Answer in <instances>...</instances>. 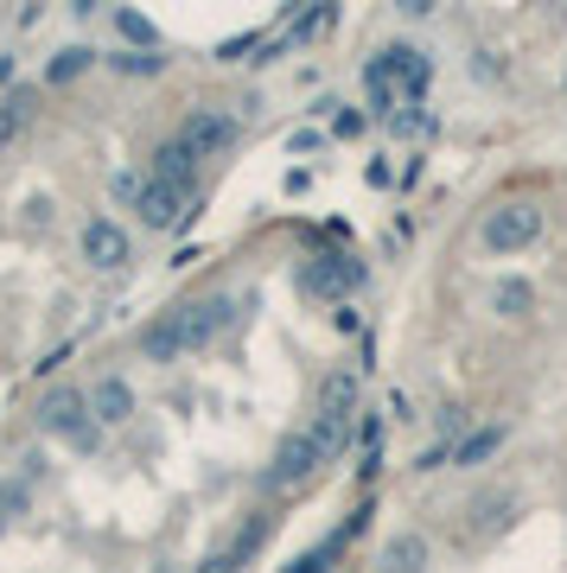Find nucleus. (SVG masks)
Masks as SVG:
<instances>
[{
    "instance_id": "ddd939ff",
    "label": "nucleus",
    "mask_w": 567,
    "mask_h": 573,
    "mask_svg": "<svg viewBox=\"0 0 567 573\" xmlns=\"http://www.w3.org/2000/svg\"><path fill=\"white\" fill-rule=\"evenodd\" d=\"M141 357H147V363H179V357H186V319H179V306L160 312L147 332H141Z\"/></svg>"
},
{
    "instance_id": "b1692460",
    "label": "nucleus",
    "mask_w": 567,
    "mask_h": 573,
    "mask_svg": "<svg viewBox=\"0 0 567 573\" xmlns=\"http://www.w3.org/2000/svg\"><path fill=\"white\" fill-rule=\"evenodd\" d=\"M109 64L121 76H160V71H166V58H160V51H115Z\"/></svg>"
},
{
    "instance_id": "5701e85b",
    "label": "nucleus",
    "mask_w": 567,
    "mask_h": 573,
    "mask_svg": "<svg viewBox=\"0 0 567 573\" xmlns=\"http://www.w3.org/2000/svg\"><path fill=\"white\" fill-rule=\"evenodd\" d=\"M332 20H339L332 7H312V13H294V20H287V45H306V38H319L326 26H332Z\"/></svg>"
},
{
    "instance_id": "0eeeda50",
    "label": "nucleus",
    "mask_w": 567,
    "mask_h": 573,
    "mask_svg": "<svg viewBox=\"0 0 567 573\" xmlns=\"http://www.w3.org/2000/svg\"><path fill=\"white\" fill-rule=\"evenodd\" d=\"M236 134H243V121H236L229 109H211V103H204V109H191L186 128H179V141H186L198 159H211V153L236 147Z\"/></svg>"
},
{
    "instance_id": "a211bd4d",
    "label": "nucleus",
    "mask_w": 567,
    "mask_h": 573,
    "mask_svg": "<svg viewBox=\"0 0 567 573\" xmlns=\"http://www.w3.org/2000/svg\"><path fill=\"white\" fill-rule=\"evenodd\" d=\"M306 433H312V446L326 458H339L351 440H357V415H312L306 420Z\"/></svg>"
},
{
    "instance_id": "4be33fe9",
    "label": "nucleus",
    "mask_w": 567,
    "mask_h": 573,
    "mask_svg": "<svg viewBox=\"0 0 567 573\" xmlns=\"http://www.w3.org/2000/svg\"><path fill=\"white\" fill-rule=\"evenodd\" d=\"M434 433H440L447 446H459V440L472 433V408H465V402H447V408L434 415Z\"/></svg>"
},
{
    "instance_id": "dca6fc26",
    "label": "nucleus",
    "mask_w": 567,
    "mask_h": 573,
    "mask_svg": "<svg viewBox=\"0 0 567 573\" xmlns=\"http://www.w3.org/2000/svg\"><path fill=\"white\" fill-rule=\"evenodd\" d=\"M504 440H510V427H504V420H485V427H472L453 446V465H465V471H472V465H492Z\"/></svg>"
},
{
    "instance_id": "9b49d317",
    "label": "nucleus",
    "mask_w": 567,
    "mask_h": 573,
    "mask_svg": "<svg viewBox=\"0 0 567 573\" xmlns=\"http://www.w3.org/2000/svg\"><path fill=\"white\" fill-rule=\"evenodd\" d=\"M83 262L90 267H121L128 262V229L115 217H90L83 224Z\"/></svg>"
},
{
    "instance_id": "20e7f679",
    "label": "nucleus",
    "mask_w": 567,
    "mask_h": 573,
    "mask_svg": "<svg viewBox=\"0 0 567 573\" xmlns=\"http://www.w3.org/2000/svg\"><path fill=\"white\" fill-rule=\"evenodd\" d=\"M459 516H465V535H472V541H497V535L523 516V497L504 491V485H485V491L465 497V510H459Z\"/></svg>"
},
{
    "instance_id": "9d476101",
    "label": "nucleus",
    "mask_w": 567,
    "mask_h": 573,
    "mask_svg": "<svg viewBox=\"0 0 567 573\" xmlns=\"http://www.w3.org/2000/svg\"><path fill=\"white\" fill-rule=\"evenodd\" d=\"M147 179H160V186H173V191H198V153L173 134V141H160L147 159Z\"/></svg>"
},
{
    "instance_id": "a878e982",
    "label": "nucleus",
    "mask_w": 567,
    "mask_h": 573,
    "mask_svg": "<svg viewBox=\"0 0 567 573\" xmlns=\"http://www.w3.org/2000/svg\"><path fill=\"white\" fill-rule=\"evenodd\" d=\"M115 26H121V38H134V51H153V26L141 20V13H128V7H121V13H115Z\"/></svg>"
},
{
    "instance_id": "bb28decb",
    "label": "nucleus",
    "mask_w": 567,
    "mask_h": 573,
    "mask_svg": "<svg viewBox=\"0 0 567 573\" xmlns=\"http://www.w3.org/2000/svg\"><path fill=\"white\" fill-rule=\"evenodd\" d=\"M440 465H453V446H447V440H434V446H427L409 471H421V478H427V471H440Z\"/></svg>"
},
{
    "instance_id": "7ed1b4c3",
    "label": "nucleus",
    "mask_w": 567,
    "mask_h": 573,
    "mask_svg": "<svg viewBox=\"0 0 567 573\" xmlns=\"http://www.w3.org/2000/svg\"><path fill=\"white\" fill-rule=\"evenodd\" d=\"M38 427L58 433V440H71L76 453L96 446V415H90V395H83V389H51V395L38 402Z\"/></svg>"
},
{
    "instance_id": "6ab92c4d",
    "label": "nucleus",
    "mask_w": 567,
    "mask_h": 573,
    "mask_svg": "<svg viewBox=\"0 0 567 573\" xmlns=\"http://www.w3.org/2000/svg\"><path fill=\"white\" fill-rule=\"evenodd\" d=\"M492 312L497 319H530L535 312V287L530 280H517V274H504V280L492 287Z\"/></svg>"
},
{
    "instance_id": "f03ea898",
    "label": "nucleus",
    "mask_w": 567,
    "mask_h": 573,
    "mask_svg": "<svg viewBox=\"0 0 567 573\" xmlns=\"http://www.w3.org/2000/svg\"><path fill=\"white\" fill-rule=\"evenodd\" d=\"M370 280V267L357 262L351 249H326V255H306L300 262V294L306 300H344Z\"/></svg>"
},
{
    "instance_id": "c756f323",
    "label": "nucleus",
    "mask_w": 567,
    "mask_h": 573,
    "mask_svg": "<svg viewBox=\"0 0 567 573\" xmlns=\"http://www.w3.org/2000/svg\"><path fill=\"white\" fill-rule=\"evenodd\" d=\"M389 415H395V420H421V415H415V402H409V395H389Z\"/></svg>"
},
{
    "instance_id": "2f4dec72",
    "label": "nucleus",
    "mask_w": 567,
    "mask_h": 573,
    "mask_svg": "<svg viewBox=\"0 0 567 573\" xmlns=\"http://www.w3.org/2000/svg\"><path fill=\"white\" fill-rule=\"evenodd\" d=\"M562 89H567V76H562Z\"/></svg>"
},
{
    "instance_id": "c85d7f7f",
    "label": "nucleus",
    "mask_w": 567,
    "mask_h": 573,
    "mask_svg": "<svg viewBox=\"0 0 567 573\" xmlns=\"http://www.w3.org/2000/svg\"><path fill=\"white\" fill-rule=\"evenodd\" d=\"M434 7H440V0H402V20H427Z\"/></svg>"
},
{
    "instance_id": "aec40b11",
    "label": "nucleus",
    "mask_w": 567,
    "mask_h": 573,
    "mask_svg": "<svg viewBox=\"0 0 567 573\" xmlns=\"http://www.w3.org/2000/svg\"><path fill=\"white\" fill-rule=\"evenodd\" d=\"M26 115H33V89H7V96H0V153L20 141Z\"/></svg>"
},
{
    "instance_id": "f3484780",
    "label": "nucleus",
    "mask_w": 567,
    "mask_h": 573,
    "mask_svg": "<svg viewBox=\"0 0 567 573\" xmlns=\"http://www.w3.org/2000/svg\"><path fill=\"white\" fill-rule=\"evenodd\" d=\"M262 535H268V516H256V523H249V529L224 548V554H204V561H198V573H236L249 554H256V548H262Z\"/></svg>"
},
{
    "instance_id": "412c9836",
    "label": "nucleus",
    "mask_w": 567,
    "mask_h": 573,
    "mask_svg": "<svg viewBox=\"0 0 567 573\" xmlns=\"http://www.w3.org/2000/svg\"><path fill=\"white\" fill-rule=\"evenodd\" d=\"M90 64H96V51H90V45H64V51H58V58H51V83H71V76H83L90 71Z\"/></svg>"
},
{
    "instance_id": "7c9ffc66",
    "label": "nucleus",
    "mask_w": 567,
    "mask_h": 573,
    "mask_svg": "<svg viewBox=\"0 0 567 573\" xmlns=\"http://www.w3.org/2000/svg\"><path fill=\"white\" fill-rule=\"evenodd\" d=\"M0 510H7V491H0Z\"/></svg>"
},
{
    "instance_id": "2eb2a0df",
    "label": "nucleus",
    "mask_w": 567,
    "mask_h": 573,
    "mask_svg": "<svg viewBox=\"0 0 567 573\" xmlns=\"http://www.w3.org/2000/svg\"><path fill=\"white\" fill-rule=\"evenodd\" d=\"M357 395H364L357 370H326L319 377V415H357Z\"/></svg>"
},
{
    "instance_id": "f8f14e48",
    "label": "nucleus",
    "mask_w": 567,
    "mask_h": 573,
    "mask_svg": "<svg viewBox=\"0 0 567 573\" xmlns=\"http://www.w3.org/2000/svg\"><path fill=\"white\" fill-rule=\"evenodd\" d=\"M427 561H434V548H427V535L421 529H395L389 541H382L377 554V573H427Z\"/></svg>"
},
{
    "instance_id": "423d86ee",
    "label": "nucleus",
    "mask_w": 567,
    "mask_h": 573,
    "mask_svg": "<svg viewBox=\"0 0 567 573\" xmlns=\"http://www.w3.org/2000/svg\"><path fill=\"white\" fill-rule=\"evenodd\" d=\"M319 465H326V453L312 446V433H306V427H294V433L274 446V458H268V471H262V485H268V491H287V485L312 478Z\"/></svg>"
},
{
    "instance_id": "1a4fd4ad",
    "label": "nucleus",
    "mask_w": 567,
    "mask_h": 573,
    "mask_svg": "<svg viewBox=\"0 0 567 573\" xmlns=\"http://www.w3.org/2000/svg\"><path fill=\"white\" fill-rule=\"evenodd\" d=\"M179 319H186V350H204V344H211L229 319H236V300H229V294H211V300L179 306Z\"/></svg>"
},
{
    "instance_id": "f257e3e1",
    "label": "nucleus",
    "mask_w": 567,
    "mask_h": 573,
    "mask_svg": "<svg viewBox=\"0 0 567 573\" xmlns=\"http://www.w3.org/2000/svg\"><path fill=\"white\" fill-rule=\"evenodd\" d=\"M542 224H548V211L535 204V198H504L497 211H485V249L492 255H523L535 236H542Z\"/></svg>"
},
{
    "instance_id": "393cba45",
    "label": "nucleus",
    "mask_w": 567,
    "mask_h": 573,
    "mask_svg": "<svg viewBox=\"0 0 567 573\" xmlns=\"http://www.w3.org/2000/svg\"><path fill=\"white\" fill-rule=\"evenodd\" d=\"M504 71H510V64H504L497 45H479V51H472V76H479V83H504Z\"/></svg>"
},
{
    "instance_id": "6e6552de",
    "label": "nucleus",
    "mask_w": 567,
    "mask_h": 573,
    "mask_svg": "<svg viewBox=\"0 0 567 573\" xmlns=\"http://www.w3.org/2000/svg\"><path fill=\"white\" fill-rule=\"evenodd\" d=\"M389 51V64H395V89H402V103L421 109L427 103V83H434V58L421 51V45H382Z\"/></svg>"
},
{
    "instance_id": "cd10ccee",
    "label": "nucleus",
    "mask_w": 567,
    "mask_h": 573,
    "mask_svg": "<svg viewBox=\"0 0 567 573\" xmlns=\"http://www.w3.org/2000/svg\"><path fill=\"white\" fill-rule=\"evenodd\" d=\"M364 128H370V115H364V109H339V115H332V134H339V141L364 134Z\"/></svg>"
},
{
    "instance_id": "39448f33",
    "label": "nucleus",
    "mask_w": 567,
    "mask_h": 573,
    "mask_svg": "<svg viewBox=\"0 0 567 573\" xmlns=\"http://www.w3.org/2000/svg\"><path fill=\"white\" fill-rule=\"evenodd\" d=\"M134 211H141L147 229H186L198 217V191H173V186H160V179H141Z\"/></svg>"
},
{
    "instance_id": "4468645a",
    "label": "nucleus",
    "mask_w": 567,
    "mask_h": 573,
    "mask_svg": "<svg viewBox=\"0 0 567 573\" xmlns=\"http://www.w3.org/2000/svg\"><path fill=\"white\" fill-rule=\"evenodd\" d=\"M90 415H96V427H121V420L134 415V389L121 377H103L90 389Z\"/></svg>"
}]
</instances>
